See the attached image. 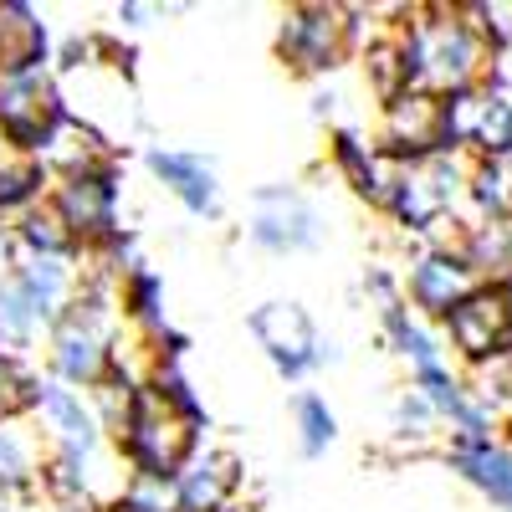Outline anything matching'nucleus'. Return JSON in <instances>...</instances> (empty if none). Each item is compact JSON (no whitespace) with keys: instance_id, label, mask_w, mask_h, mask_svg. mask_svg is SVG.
<instances>
[{"instance_id":"obj_1","label":"nucleus","mask_w":512,"mask_h":512,"mask_svg":"<svg viewBox=\"0 0 512 512\" xmlns=\"http://www.w3.org/2000/svg\"><path fill=\"white\" fill-rule=\"evenodd\" d=\"M395 16L400 21H390V26H395L400 47H405L410 88L451 98V93L482 88V82L492 77L497 52L482 41V31L466 21L461 6H441V0H431V6H400Z\"/></svg>"},{"instance_id":"obj_2","label":"nucleus","mask_w":512,"mask_h":512,"mask_svg":"<svg viewBox=\"0 0 512 512\" xmlns=\"http://www.w3.org/2000/svg\"><path fill=\"white\" fill-rule=\"evenodd\" d=\"M118 292L113 287H88L82 282L72 308L52 323L47 333V379L67 384L77 395H93L103 390V379L113 374V359H118Z\"/></svg>"},{"instance_id":"obj_3","label":"nucleus","mask_w":512,"mask_h":512,"mask_svg":"<svg viewBox=\"0 0 512 512\" xmlns=\"http://www.w3.org/2000/svg\"><path fill=\"white\" fill-rule=\"evenodd\" d=\"M108 441H113V456L128 466V477L159 482V487H175V477L190 466V456L205 446L200 441V425L180 420L175 410H164L149 384H139V390H134L123 425H118Z\"/></svg>"},{"instance_id":"obj_4","label":"nucleus","mask_w":512,"mask_h":512,"mask_svg":"<svg viewBox=\"0 0 512 512\" xmlns=\"http://www.w3.org/2000/svg\"><path fill=\"white\" fill-rule=\"evenodd\" d=\"M364 47V11L359 6H328V0H297L277 21V57L297 77H333Z\"/></svg>"},{"instance_id":"obj_5","label":"nucleus","mask_w":512,"mask_h":512,"mask_svg":"<svg viewBox=\"0 0 512 512\" xmlns=\"http://www.w3.org/2000/svg\"><path fill=\"white\" fill-rule=\"evenodd\" d=\"M466 180H472V159L466 154H436L420 164H400L390 200H384V216L400 226L405 241L420 246L436 221L466 216Z\"/></svg>"},{"instance_id":"obj_6","label":"nucleus","mask_w":512,"mask_h":512,"mask_svg":"<svg viewBox=\"0 0 512 512\" xmlns=\"http://www.w3.org/2000/svg\"><path fill=\"white\" fill-rule=\"evenodd\" d=\"M67 98H62V77L47 72H11L0 77V139L11 154L26 159H47L52 144L67 128Z\"/></svg>"},{"instance_id":"obj_7","label":"nucleus","mask_w":512,"mask_h":512,"mask_svg":"<svg viewBox=\"0 0 512 512\" xmlns=\"http://www.w3.org/2000/svg\"><path fill=\"white\" fill-rule=\"evenodd\" d=\"M118 200H123V159L108 154V159H93L82 169H67L52 185V205L57 216L67 221V231L77 236V246H103L123 231L118 221Z\"/></svg>"},{"instance_id":"obj_8","label":"nucleus","mask_w":512,"mask_h":512,"mask_svg":"<svg viewBox=\"0 0 512 512\" xmlns=\"http://www.w3.org/2000/svg\"><path fill=\"white\" fill-rule=\"evenodd\" d=\"M328 236V221L313 195L297 185H262L251 195L246 210V241L267 256H297V251H318Z\"/></svg>"},{"instance_id":"obj_9","label":"nucleus","mask_w":512,"mask_h":512,"mask_svg":"<svg viewBox=\"0 0 512 512\" xmlns=\"http://www.w3.org/2000/svg\"><path fill=\"white\" fill-rule=\"evenodd\" d=\"M441 338L461 374L487 369L497 359H512V297L502 282H482L466 303L441 323Z\"/></svg>"},{"instance_id":"obj_10","label":"nucleus","mask_w":512,"mask_h":512,"mask_svg":"<svg viewBox=\"0 0 512 512\" xmlns=\"http://www.w3.org/2000/svg\"><path fill=\"white\" fill-rule=\"evenodd\" d=\"M395 164H420L451 154L446 149V98L425 93V88H405L400 98L379 103V139H374Z\"/></svg>"},{"instance_id":"obj_11","label":"nucleus","mask_w":512,"mask_h":512,"mask_svg":"<svg viewBox=\"0 0 512 512\" xmlns=\"http://www.w3.org/2000/svg\"><path fill=\"white\" fill-rule=\"evenodd\" d=\"M405 303H410V313L415 318H425L431 328H441L466 297H472L477 287H482V277H477V267L466 262L461 251H415V256H405Z\"/></svg>"},{"instance_id":"obj_12","label":"nucleus","mask_w":512,"mask_h":512,"mask_svg":"<svg viewBox=\"0 0 512 512\" xmlns=\"http://www.w3.org/2000/svg\"><path fill=\"white\" fill-rule=\"evenodd\" d=\"M246 328H251L256 344H262L267 364H272L287 384L318 374V338H323V333H318V323H313V313H308L303 303L272 297V303H262V308L246 318Z\"/></svg>"},{"instance_id":"obj_13","label":"nucleus","mask_w":512,"mask_h":512,"mask_svg":"<svg viewBox=\"0 0 512 512\" xmlns=\"http://www.w3.org/2000/svg\"><path fill=\"white\" fill-rule=\"evenodd\" d=\"M36 420H41V436H47V451H62V456H108V431H103L93 400L67 390V384H57V379L41 384Z\"/></svg>"},{"instance_id":"obj_14","label":"nucleus","mask_w":512,"mask_h":512,"mask_svg":"<svg viewBox=\"0 0 512 512\" xmlns=\"http://www.w3.org/2000/svg\"><path fill=\"white\" fill-rule=\"evenodd\" d=\"M144 169L164 185V195H175L195 221H216L221 216V175L216 164L195 149H169V144H149L144 149Z\"/></svg>"},{"instance_id":"obj_15","label":"nucleus","mask_w":512,"mask_h":512,"mask_svg":"<svg viewBox=\"0 0 512 512\" xmlns=\"http://www.w3.org/2000/svg\"><path fill=\"white\" fill-rule=\"evenodd\" d=\"M241 487H246L241 456L221 446H200L175 477V512H236Z\"/></svg>"},{"instance_id":"obj_16","label":"nucleus","mask_w":512,"mask_h":512,"mask_svg":"<svg viewBox=\"0 0 512 512\" xmlns=\"http://www.w3.org/2000/svg\"><path fill=\"white\" fill-rule=\"evenodd\" d=\"M328 164H333V175L344 180L364 205L384 210V200H390V185H395V159L384 154L374 139H364L359 128L349 123H333L328 128Z\"/></svg>"},{"instance_id":"obj_17","label":"nucleus","mask_w":512,"mask_h":512,"mask_svg":"<svg viewBox=\"0 0 512 512\" xmlns=\"http://www.w3.org/2000/svg\"><path fill=\"white\" fill-rule=\"evenodd\" d=\"M441 461L461 477L492 512H512V441H446Z\"/></svg>"},{"instance_id":"obj_18","label":"nucleus","mask_w":512,"mask_h":512,"mask_svg":"<svg viewBox=\"0 0 512 512\" xmlns=\"http://www.w3.org/2000/svg\"><path fill=\"white\" fill-rule=\"evenodd\" d=\"M379 338H384V349H390V354L410 369V379L441 374V369H461V364L451 359V349H446L441 328H431L425 318H415V313H410V303L379 318Z\"/></svg>"},{"instance_id":"obj_19","label":"nucleus","mask_w":512,"mask_h":512,"mask_svg":"<svg viewBox=\"0 0 512 512\" xmlns=\"http://www.w3.org/2000/svg\"><path fill=\"white\" fill-rule=\"evenodd\" d=\"M52 26L26 0H0V77L11 72H47L52 62Z\"/></svg>"},{"instance_id":"obj_20","label":"nucleus","mask_w":512,"mask_h":512,"mask_svg":"<svg viewBox=\"0 0 512 512\" xmlns=\"http://www.w3.org/2000/svg\"><path fill=\"white\" fill-rule=\"evenodd\" d=\"M6 277H16V287L36 303V313L47 318V328L72 308V297H77V287H82L77 262H47V256H16V267H11Z\"/></svg>"},{"instance_id":"obj_21","label":"nucleus","mask_w":512,"mask_h":512,"mask_svg":"<svg viewBox=\"0 0 512 512\" xmlns=\"http://www.w3.org/2000/svg\"><path fill=\"white\" fill-rule=\"evenodd\" d=\"M52 185L57 175L41 159H26V154H6L0 159V221H21L26 210L47 205L52 200Z\"/></svg>"},{"instance_id":"obj_22","label":"nucleus","mask_w":512,"mask_h":512,"mask_svg":"<svg viewBox=\"0 0 512 512\" xmlns=\"http://www.w3.org/2000/svg\"><path fill=\"white\" fill-rule=\"evenodd\" d=\"M11 236H16V251H21V256H47V262H77V256H82L77 236L67 231V221L57 216L52 200L36 205V210H26V216L11 226Z\"/></svg>"},{"instance_id":"obj_23","label":"nucleus","mask_w":512,"mask_h":512,"mask_svg":"<svg viewBox=\"0 0 512 512\" xmlns=\"http://www.w3.org/2000/svg\"><path fill=\"white\" fill-rule=\"evenodd\" d=\"M466 159H502V164H512V88L482 82V93H477V134H472Z\"/></svg>"},{"instance_id":"obj_24","label":"nucleus","mask_w":512,"mask_h":512,"mask_svg":"<svg viewBox=\"0 0 512 512\" xmlns=\"http://www.w3.org/2000/svg\"><path fill=\"white\" fill-rule=\"evenodd\" d=\"M118 318L134 328L139 338H154L159 328H169V308H164V277L154 267H139L118 282Z\"/></svg>"},{"instance_id":"obj_25","label":"nucleus","mask_w":512,"mask_h":512,"mask_svg":"<svg viewBox=\"0 0 512 512\" xmlns=\"http://www.w3.org/2000/svg\"><path fill=\"white\" fill-rule=\"evenodd\" d=\"M359 62H364V82H369V93L379 103H390L410 88V72H405V47H400V36L395 26H384V31H369L364 36V47H359Z\"/></svg>"},{"instance_id":"obj_26","label":"nucleus","mask_w":512,"mask_h":512,"mask_svg":"<svg viewBox=\"0 0 512 512\" xmlns=\"http://www.w3.org/2000/svg\"><path fill=\"white\" fill-rule=\"evenodd\" d=\"M41 477V456L36 441L21 431V425H0V502H31Z\"/></svg>"},{"instance_id":"obj_27","label":"nucleus","mask_w":512,"mask_h":512,"mask_svg":"<svg viewBox=\"0 0 512 512\" xmlns=\"http://www.w3.org/2000/svg\"><path fill=\"white\" fill-rule=\"evenodd\" d=\"M466 216H472V221H512V164L472 159V180H466Z\"/></svg>"},{"instance_id":"obj_28","label":"nucleus","mask_w":512,"mask_h":512,"mask_svg":"<svg viewBox=\"0 0 512 512\" xmlns=\"http://www.w3.org/2000/svg\"><path fill=\"white\" fill-rule=\"evenodd\" d=\"M41 379L31 369L26 354H0V425H21L26 415H36V400H41Z\"/></svg>"},{"instance_id":"obj_29","label":"nucleus","mask_w":512,"mask_h":512,"mask_svg":"<svg viewBox=\"0 0 512 512\" xmlns=\"http://www.w3.org/2000/svg\"><path fill=\"white\" fill-rule=\"evenodd\" d=\"M292 436H297V451H303L308 461L328 456V446L338 441V415L318 390L292 395Z\"/></svg>"},{"instance_id":"obj_30","label":"nucleus","mask_w":512,"mask_h":512,"mask_svg":"<svg viewBox=\"0 0 512 512\" xmlns=\"http://www.w3.org/2000/svg\"><path fill=\"white\" fill-rule=\"evenodd\" d=\"M149 390L159 395V405L164 410H175L180 420H190V425H210V415H205V405H200V395H195V384H190V374H185V364H175V359H154L149 354Z\"/></svg>"},{"instance_id":"obj_31","label":"nucleus","mask_w":512,"mask_h":512,"mask_svg":"<svg viewBox=\"0 0 512 512\" xmlns=\"http://www.w3.org/2000/svg\"><path fill=\"white\" fill-rule=\"evenodd\" d=\"M41 333H52L47 328V318L36 313V303L16 287V277H0V338H6V349L11 354H21V349H31Z\"/></svg>"},{"instance_id":"obj_32","label":"nucleus","mask_w":512,"mask_h":512,"mask_svg":"<svg viewBox=\"0 0 512 512\" xmlns=\"http://www.w3.org/2000/svg\"><path fill=\"white\" fill-rule=\"evenodd\" d=\"M461 11H466V21L482 31V41L497 57L512 52V0H472V6H461Z\"/></svg>"},{"instance_id":"obj_33","label":"nucleus","mask_w":512,"mask_h":512,"mask_svg":"<svg viewBox=\"0 0 512 512\" xmlns=\"http://www.w3.org/2000/svg\"><path fill=\"white\" fill-rule=\"evenodd\" d=\"M338 108H344V93H338L333 82L313 93V118H328V123H333V118H338Z\"/></svg>"},{"instance_id":"obj_34","label":"nucleus","mask_w":512,"mask_h":512,"mask_svg":"<svg viewBox=\"0 0 512 512\" xmlns=\"http://www.w3.org/2000/svg\"><path fill=\"white\" fill-rule=\"evenodd\" d=\"M149 16H154V6H139V0H128V6H113V21H118V26H128V31L149 26Z\"/></svg>"},{"instance_id":"obj_35","label":"nucleus","mask_w":512,"mask_h":512,"mask_svg":"<svg viewBox=\"0 0 512 512\" xmlns=\"http://www.w3.org/2000/svg\"><path fill=\"white\" fill-rule=\"evenodd\" d=\"M338 359H344V349H338V338H318V369H333Z\"/></svg>"},{"instance_id":"obj_36","label":"nucleus","mask_w":512,"mask_h":512,"mask_svg":"<svg viewBox=\"0 0 512 512\" xmlns=\"http://www.w3.org/2000/svg\"><path fill=\"white\" fill-rule=\"evenodd\" d=\"M103 512H144V507H139V502H128V497L118 492L113 502H103Z\"/></svg>"},{"instance_id":"obj_37","label":"nucleus","mask_w":512,"mask_h":512,"mask_svg":"<svg viewBox=\"0 0 512 512\" xmlns=\"http://www.w3.org/2000/svg\"><path fill=\"white\" fill-rule=\"evenodd\" d=\"M502 287H507V297H512V272H507V277H502Z\"/></svg>"},{"instance_id":"obj_38","label":"nucleus","mask_w":512,"mask_h":512,"mask_svg":"<svg viewBox=\"0 0 512 512\" xmlns=\"http://www.w3.org/2000/svg\"><path fill=\"white\" fill-rule=\"evenodd\" d=\"M6 154H11V149H6V139H0V159H6Z\"/></svg>"},{"instance_id":"obj_39","label":"nucleus","mask_w":512,"mask_h":512,"mask_svg":"<svg viewBox=\"0 0 512 512\" xmlns=\"http://www.w3.org/2000/svg\"><path fill=\"white\" fill-rule=\"evenodd\" d=\"M0 512H16V507H11V502H0Z\"/></svg>"},{"instance_id":"obj_40","label":"nucleus","mask_w":512,"mask_h":512,"mask_svg":"<svg viewBox=\"0 0 512 512\" xmlns=\"http://www.w3.org/2000/svg\"><path fill=\"white\" fill-rule=\"evenodd\" d=\"M0 354H6V338H0Z\"/></svg>"}]
</instances>
